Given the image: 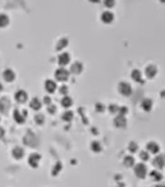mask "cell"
<instances>
[{
  "instance_id": "obj_1",
  "label": "cell",
  "mask_w": 165,
  "mask_h": 187,
  "mask_svg": "<svg viewBox=\"0 0 165 187\" xmlns=\"http://www.w3.org/2000/svg\"><path fill=\"white\" fill-rule=\"evenodd\" d=\"M9 106H10V101L7 100V98H0V111L5 113L7 111V109L9 108Z\"/></svg>"
},
{
  "instance_id": "obj_2",
  "label": "cell",
  "mask_w": 165,
  "mask_h": 187,
  "mask_svg": "<svg viewBox=\"0 0 165 187\" xmlns=\"http://www.w3.org/2000/svg\"><path fill=\"white\" fill-rule=\"evenodd\" d=\"M16 98L18 100V101L20 102H23L26 98H27V95L25 91H18V92L16 93Z\"/></svg>"
},
{
  "instance_id": "obj_3",
  "label": "cell",
  "mask_w": 165,
  "mask_h": 187,
  "mask_svg": "<svg viewBox=\"0 0 165 187\" xmlns=\"http://www.w3.org/2000/svg\"><path fill=\"white\" fill-rule=\"evenodd\" d=\"M3 76L7 81H12V80L15 78V73L11 70V69H6L3 73Z\"/></svg>"
},
{
  "instance_id": "obj_4",
  "label": "cell",
  "mask_w": 165,
  "mask_h": 187,
  "mask_svg": "<svg viewBox=\"0 0 165 187\" xmlns=\"http://www.w3.org/2000/svg\"><path fill=\"white\" fill-rule=\"evenodd\" d=\"M67 71L65 69H58V70L55 72V76L57 78H58L59 80H63V79H66L67 77Z\"/></svg>"
},
{
  "instance_id": "obj_5",
  "label": "cell",
  "mask_w": 165,
  "mask_h": 187,
  "mask_svg": "<svg viewBox=\"0 0 165 187\" xmlns=\"http://www.w3.org/2000/svg\"><path fill=\"white\" fill-rule=\"evenodd\" d=\"M46 89L49 92H52L55 89V83L52 80H47L46 81Z\"/></svg>"
},
{
  "instance_id": "obj_6",
  "label": "cell",
  "mask_w": 165,
  "mask_h": 187,
  "mask_svg": "<svg viewBox=\"0 0 165 187\" xmlns=\"http://www.w3.org/2000/svg\"><path fill=\"white\" fill-rule=\"evenodd\" d=\"M39 155L38 154H32L29 158V163H30L32 166H36L37 163H38V160H39Z\"/></svg>"
},
{
  "instance_id": "obj_7",
  "label": "cell",
  "mask_w": 165,
  "mask_h": 187,
  "mask_svg": "<svg viewBox=\"0 0 165 187\" xmlns=\"http://www.w3.org/2000/svg\"><path fill=\"white\" fill-rule=\"evenodd\" d=\"M30 106L33 107L34 109H39L40 106H41V102L39 101V100L37 98H34L30 102Z\"/></svg>"
},
{
  "instance_id": "obj_8",
  "label": "cell",
  "mask_w": 165,
  "mask_h": 187,
  "mask_svg": "<svg viewBox=\"0 0 165 187\" xmlns=\"http://www.w3.org/2000/svg\"><path fill=\"white\" fill-rule=\"evenodd\" d=\"M8 22H9V19L5 14H0V26H4L6 25Z\"/></svg>"
},
{
  "instance_id": "obj_9",
  "label": "cell",
  "mask_w": 165,
  "mask_h": 187,
  "mask_svg": "<svg viewBox=\"0 0 165 187\" xmlns=\"http://www.w3.org/2000/svg\"><path fill=\"white\" fill-rule=\"evenodd\" d=\"M22 154H23L22 149L20 147H16L14 149V151H13V155H14L16 158H20L22 156Z\"/></svg>"
},
{
  "instance_id": "obj_10",
  "label": "cell",
  "mask_w": 165,
  "mask_h": 187,
  "mask_svg": "<svg viewBox=\"0 0 165 187\" xmlns=\"http://www.w3.org/2000/svg\"><path fill=\"white\" fill-rule=\"evenodd\" d=\"M14 116H15V119L17 120L18 122H23V120H25V117H23L22 114L20 113V111H18V109H16V110H15Z\"/></svg>"
},
{
  "instance_id": "obj_11",
  "label": "cell",
  "mask_w": 165,
  "mask_h": 187,
  "mask_svg": "<svg viewBox=\"0 0 165 187\" xmlns=\"http://www.w3.org/2000/svg\"><path fill=\"white\" fill-rule=\"evenodd\" d=\"M68 60H69V57L67 56V54H62L59 57V63H62V65H65L68 61Z\"/></svg>"
},
{
  "instance_id": "obj_12",
  "label": "cell",
  "mask_w": 165,
  "mask_h": 187,
  "mask_svg": "<svg viewBox=\"0 0 165 187\" xmlns=\"http://www.w3.org/2000/svg\"><path fill=\"white\" fill-rule=\"evenodd\" d=\"M35 120L37 123L41 124V123H43V121H44V116L42 115V114H38V115L35 116Z\"/></svg>"
},
{
  "instance_id": "obj_13",
  "label": "cell",
  "mask_w": 165,
  "mask_h": 187,
  "mask_svg": "<svg viewBox=\"0 0 165 187\" xmlns=\"http://www.w3.org/2000/svg\"><path fill=\"white\" fill-rule=\"evenodd\" d=\"M62 103H63V105L67 106V105L70 104V100H69L68 98H63V100H62Z\"/></svg>"
},
{
  "instance_id": "obj_14",
  "label": "cell",
  "mask_w": 165,
  "mask_h": 187,
  "mask_svg": "<svg viewBox=\"0 0 165 187\" xmlns=\"http://www.w3.org/2000/svg\"><path fill=\"white\" fill-rule=\"evenodd\" d=\"M3 133H4V131H3V129L2 128H0V138L3 135Z\"/></svg>"
},
{
  "instance_id": "obj_15",
  "label": "cell",
  "mask_w": 165,
  "mask_h": 187,
  "mask_svg": "<svg viewBox=\"0 0 165 187\" xmlns=\"http://www.w3.org/2000/svg\"><path fill=\"white\" fill-rule=\"evenodd\" d=\"M1 90H2V85L0 84V91H1Z\"/></svg>"
}]
</instances>
